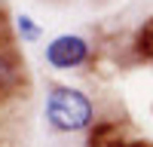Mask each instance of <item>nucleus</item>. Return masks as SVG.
<instances>
[{"mask_svg": "<svg viewBox=\"0 0 153 147\" xmlns=\"http://www.w3.org/2000/svg\"><path fill=\"white\" fill-rule=\"evenodd\" d=\"M19 61L12 58L9 52H0V89H12L19 83Z\"/></svg>", "mask_w": 153, "mask_h": 147, "instance_id": "4", "label": "nucleus"}, {"mask_svg": "<svg viewBox=\"0 0 153 147\" xmlns=\"http://www.w3.org/2000/svg\"><path fill=\"white\" fill-rule=\"evenodd\" d=\"M138 46H141V55H150V24H144V28H141Z\"/></svg>", "mask_w": 153, "mask_h": 147, "instance_id": "5", "label": "nucleus"}, {"mask_svg": "<svg viewBox=\"0 0 153 147\" xmlns=\"http://www.w3.org/2000/svg\"><path fill=\"white\" fill-rule=\"evenodd\" d=\"M43 117L46 122L61 135H76L86 132L95 120V104L83 89L74 86H52L46 92V104H43Z\"/></svg>", "mask_w": 153, "mask_h": 147, "instance_id": "1", "label": "nucleus"}, {"mask_svg": "<svg viewBox=\"0 0 153 147\" xmlns=\"http://www.w3.org/2000/svg\"><path fill=\"white\" fill-rule=\"evenodd\" d=\"M89 55H92V46H89V40L80 37V34H58L43 49L46 65L55 68V71H74V68L86 65Z\"/></svg>", "mask_w": 153, "mask_h": 147, "instance_id": "2", "label": "nucleus"}, {"mask_svg": "<svg viewBox=\"0 0 153 147\" xmlns=\"http://www.w3.org/2000/svg\"><path fill=\"white\" fill-rule=\"evenodd\" d=\"M16 31H19V37H22L25 43H37V40L43 37L40 22L31 19V16H25V12H19V16H16Z\"/></svg>", "mask_w": 153, "mask_h": 147, "instance_id": "3", "label": "nucleus"}]
</instances>
